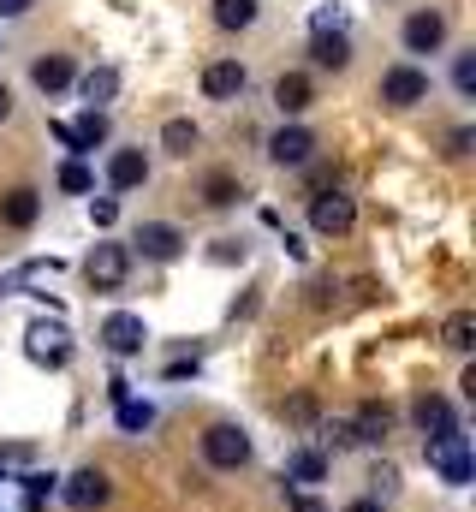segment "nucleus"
I'll return each instance as SVG.
<instances>
[{"instance_id":"nucleus-32","label":"nucleus","mask_w":476,"mask_h":512,"mask_svg":"<svg viewBox=\"0 0 476 512\" xmlns=\"http://www.w3.org/2000/svg\"><path fill=\"white\" fill-rule=\"evenodd\" d=\"M369 483H375V501H393V495H399V471H393V465H375Z\"/></svg>"},{"instance_id":"nucleus-36","label":"nucleus","mask_w":476,"mask_h":512,"mask_svg":"<svg viewBox=\"0 0 476 512\" xmlns=\"http://www.w3.org/2000/svg\"><path fill=\"white\" fill-rule=\"evenodd\" d=\"M215 262H244V245H238V239H215Z\"/></svg>"},{"instance_id":"nucleus-34","label":"nucleus","mask_w":476,"mask_h":512,"mask_svg":"<svg viewBox=\"0 0 476 512\" xmlns=\"http://www.w3.org/2000/svg\"><path fill=\"white\" fill-rule=\"evenodd\" d=\"M471 143H476V131H471V126L447 131V155H453V161H465V155H471Z\"/></svg>"},{"instance_id":"nucleus-38","label":"nucleus","mask_w":476,"mask_h":512,"mask_svg":"<svg viewBox=\"0 0 476 512\" xmlns=\"http://www.w3.org/2000/svg\"><path fill=\"white\" fill-rule=\"evenodd\" d=\"M108 399H114V405H119V399H131V382H125V376H114V382H108Z\"/></svg>"},{"instance_id":"nucleus-15","label":"nucleus","mask_w":476,"mask_h":512,"mask_svg":"<svg viewBox=\"0 0 476 512\" xmlns=\"http://www.w3.org/2000/svg\"><path fill=\"white\" fill-rule=\"evenodd\" d=\"M310 60L322 72H346L352 66V36L346 30H310Z\"/></svg>"},{"instance_id":"nucleus-20","label":"nucleus","mask_w":476,"mask_h":512,"mask_svg":"<svg viewBox=\"0 0 476 512\" xmlns=\"http://www.w3.org/2000/svg\"><path fill=\"white\" fill-rule=\"evenodd\" d=\"M286 483H328V459H322V447H298L292 459H286Z\"/></svg>"},{"instance_id":"nucleus-29","label":"nucleus","mask_w":476,"mask_h":512,"mask_svg":"<svg viewBox=\"0 0 476 512\" xmlns=\"http://www.w3.org/2000/svg\"><path fill=\"white\" fill-rule=\"evenodd\" d=\"M72 137H78V149L90 155L96 143H108V114H96V108H84V120L72 126Z\"/></svg>"},{"instance_id":"nucleus-35","label":"nucleus","mask_w":476,"mask_h":512,"mask_svg":"<svg viewBox=\"0 0 476 512\" xmlns=\"http://www.w3.org/2000/svg\"><path fill=\"white\" fill-rule=\"evenodd\" d=\"M48 131H54V143H60V149H72V155L84 161V149H78V137H72V126H66V120H48Z\"/></svg>"},{"instance_id":"nucleus-21","label":"nucleus","mask_w":476,"mask_h":512,"mask_svg":"<svg viewBox=\"0 0 476 512\" xmlns=\"http://www.w3.org/2000/svg\"><path fill=\"white\" fill-rule=\"evenodd\" d=\"M197 143H203V131H197V120H185V114H173V120L161 126V149H167V155H179V161H185Z\"/></svg>"},{"instance_id":"nucleus-27","label":"nucleus","mask_w":476,"mask_h":512,"mask_svg":"<svg viewBox=\"0 0 476 512\" xmlns=\"http://www.w3.org/2000/svg\"><path fill=\"white\" fill-rule=\"evenodd\" d=\"M18 483H24V512H42V501L60 489V477H54V471H30V477H18Z\"/></svg>"},{"instance_id":"nucleus-2","label":"nucleus","mask_w":476,"mask_h":512,"mask_svg":"<svg viewBox=\"0 0 476 512\" xmlns=\"http://www.w3.org/2000/svg\"><path fill=\"white\" fill-rule=\"evenodd\" d=\"M24 358L42 364V370H66V364H72V334H66V322H30V328H24Z\"/></svg>"},{"instance_id":"nucleus-4","label":"nucleus","mask_w":476,"mask_h":512,"mask_svg":"<svg viewBox=\"0 0 476 512\" xmlns=\"http://www.w3.org/2000/svg\"><path fill=\"white\" fill-rule=\"evenodd\" d=\"M203 465H215V471L250 465V435H244L238 423H209V429H203Z\"/></svg>"},{"instance_id":"nucleus-9","label":"nucleus","mask_w":476,"mask_h":512,"mask_svg":"<svg viewBox=\"0 0 476 512\" xmlns=\"http://www.w3.org/2000/svg\"><path fill=\"white\" fill-rule=\"evenodd\" d=\"M399 42H405V54H435V48L447 42V18H441L435 6H417V12L405 18Z\"/></svg>"},{"instance_id":"nucleus-16","label":"nucleus","mask_w":476,"mask_h":512,"mask_svg":"<svg viewBox=\"0 0 476 512\" xmlns=\"http://www.w3.org/2000/svg\"><path fill=\"white\" fill-rule=\"evenodd\" d=\"M149 179V155L143 149H114L108 155V191H137Z\"/></svg>"},{"instance_id":"nucleus-23","label":"nucleus","mask_w":476,"mask_h":512,"mask_svg":"<svg viewBox=\"0 0 476 512\" xmlns=\"http://www.w3.org/2000/svg\"><path fill=\"white\" fill-rule=\"evenodd\" d=\"M209 6H215V24L221 30H250L256 12H262V0H209Z\"/></svg>"},{"instance_id":"nucleus-10","label":"nucleus","mask_w":476,"mask_h":512,"mask_svg":"<svg viewBox=\"0 0 476 512\" xmlns=\"http://www.w3.org/2000/svg\"><path fill=\"white\" fill-rule=\"evenodd\" d=\"M102 346H108L114 358H137V352L149 346V328H143V316H131V310H114V316L102 322Z\"/></svg>"},{"instance_id":"nucleus-22","label":"nucleus","mask_w":476,"mask_h":512,"mask_svg":"<svg viewBox=\"0 0 476 512\" xmlns=\"http://www.w3.org/2000/svg\"><path fill=\"white\" fill-rule=\"evenodd\" d=\"M352 429H357V441H387V429H393V405L369 399V405L352 417Z\"/></svg>"},{"instance_id":"nucleus-19","label":"nucleus","mask_w":476,"mask_h":512,"mask_svg":"<svg viewBox=\"0 0 476 512\" xmlns=\"http://www.w3.org/2000/svg\"><path fill=\"white\" fill-rule=\"evenodd\" d=\"M417 429H423V441H429V435L459 429V417H453V405H447L441 393H423V399H417Z\"/></svg>"},{"instance_id":"nucleus-8","label":"nucleus","mask_w":476,"mask_h":512,"mask_svg":"<svg viewBox=\"0 0 476 512\" xmlns=\"http://www.w3.org/2000/svg\"><path fill=\"white\" fill-rule=\"evenodd\" d=\"M310 155H316V131L298 126V120H286V126L268 137V161H274V167H304Z\"/></svg>"},{"instance_id":"nucleus-39","label":"nucleus","mask_w":476,"mask_h":512,"mask_svg":"<svg viewBox=\"0 0 476 512\" xmlns=\"http://www.w3.org/2000/svg\"><path fill=\"white\" fill-rule=\"evenodd\" d=\"M12 120V90H6V78H0V126Z\"/></svg>"},{"instance_id":"nucleus-24","label":"nucleus","mask_w":476,"mask_h":512,"mask_svg":"<svg viewBox=\"0 0 476 512\" xmlns=\"http://www.w3.org/2000/svg\"><path fill=\"white\" fill-rule=\"evenodd\" d=\"M54 185H60V191H72V197H90V191H96V173H90L78 155H66V161H60V173H54Z\"/></svg>"},{"instance_id":"nucleus-26","label":"nucleus","mask_w":476,"mask_h":512,"mask_svg":"<svg viewBox=\"0 0 476 512\" xmlns=\"http://www.w3.org/2000/svg\"><path fill=\"white\" fill-rule=\"evenodd\" d=\"M114 417H119V429H125V435H143V429L155 423V405H149V399H119Z\"/></svg>"},{"instance_id":"nucleus-31","label":"nucleus","mask_w":476,"mask_h":512,"mask_svg":"<svg viewBox=\"0 0 476 512\" xmlns=\"http://www.w3.org/2000/svg\"><path fill=\"white\" fill-rule=\"evenodd\" d=\"M322 447H334V453H346V447H357V429L346 423V417H334V423H322Z\"/></svg>"},{"instance_id":"nucleus-33","label":"nucleus","mask_w":476,"mask_h":512,"mask_svg":"<svg viewBox=\"0 0 476 512\" xmlns=\"http://www.w3.org/2000/svg\"><path fill=\"white\" fill-rule=\"evenodd\" d=\"M90 221H96V227L108 233V227L119 221V197H90Z\"/></svg>"},{"instance_id":"nucleus-11","label":"nucleus","mask_w":476,"mask_h":512,"mask_svg":"<svg viewBox=\"0 0 476 512\" xmlns=\"http://www.w3.org/2000/svg\"><path fill=\"white\" fill-rule=\"evenodd\" d=\"M60 501L72 512H96L102 501H108V477L96 471V465H84V471H72L66 483H60Z\"/></svg>"},{"instance_id":"nucleus-3","label":"nucleus","mask_w":476,"mask_h":512,"mask_svg":"<svg viewBox=\"0 0 476 512\" xmlns=\"http://www.w3.org/2000/svg\"><path fill=\"white\" fill-rule=\"evenodd\" d=\"M375 96H381L387 108H417V102H429V72H423V66H411V60H399V66H387V72H381Z\"/></svg>"},{"instance_id":"nucleus-5","label":"nucleus","mask_w":476,"mask_h":512,"mask_svg":"<svg viewBox=\"0 0 476 512\" xmlns=\"http://www.w3.org/2000/svg\"><path fill=\"white\" fill-rule=\"evenodd\" d=\"M310 227H316L322 239H346L357 227V203L346 191H316V197H310Z\"/></svg>"},{"instance_id":"nucleus-37","label":"nucleus","mask_w":476,"mask_h":512,"mask_svg":"<svg viewBox=\"0 0 476 512\" xmlns=\"http://www.w3.org/2000/svg\"><path fill=\"white\" fill-rule=\"evenodd\" d=\"M30 6H36V0H0V18H24Z\"/></svg>"},{"instance_id":"nucleus-40","label":"nucleus","mask_w":476,"mask_h":512,"mask_svg":"<svg viewBox=\"0 0 476 512\" xmlns=\"http://www.w3.org/2000/svg\"><path fill=\"white\" fill-rule=\"evenodd\" d=\"M346 512H381V501H352Z\"/></svg>"},{"instance_id":"nucleus-7","label":"nucleus","mask_w":476,"mask_h":512,"mask_svg":"<svg viewBox=\"0 0 476 512\" xmlns=\"http://www.w3.org/2000/svg\"><path fill=\"white\" fill-rule=\"evenodd\" d=\"M250 90V66L238 60V54H227V60H209L203 66V96L209 102H238Z\"/></svg>"},{"instance_id":"nucleus-14","label":"nucleus","mask_w":476,"mask_h":512,"mask_svg":"<svg viewBox=\"0 0 476 512\" xmlns=\"http://www.w3.org/2000/svg\"><path fill=\"white\" fill-rule=\"evenodd\" d=\"M131 245H137V251L149 256V262H173V256L185 251V233H179L173 221H143Z\"/></svg>"},{"instance_id":"nucleus-30","label":"nucleus","mask_w":476,"mask_h":512,"mask_svg":"<svg viewBox=\"0 0 476 512\" xmlns=\"http://www.w3.org/2000/svg\"><path fill=\"white\" fill-rule=\"evenodd\" d=\"M453 90H459L465 102H476V54H459V60H453Z\"/></svg>"},{"instance_id":"nucleus-25","label":"nucleus","mask_w":476,"mask_h":512,"mask_svg":"<svg viewBox=\"0 0 476 512\" xmlns=\"http://www.w3.org/2000/svg\"><path fill=\"white\" fill-rule=\"evenodd\" d=\"M238 197H244V185H238L233 173H209V179H203V203H209V209H233Z\"/></svg>"},{"instance_id":"nucleus-28","label":"nucleus","mask_w":476,"mask_h":512,"mask_svg":"<svg viewBox=\"0 0 476 512\" xmlns=\"http://www.w3.org/2000/svg\"><path fill=\"white\" fill-rule=\"evenodd\" d=\"M441 340H447L453 352H471V346H476V316H471V310H459V316H447V328H441Z\"/></svg>"},{"instance_id":"nucleus-41","label":"nucleus","mask_w":476,"mask_h":512,"mask_svg":"<svg viewBox=\"0 0 476 512\" xmlns=\"http://www.w3.org/2000/svg\"><path fill=\"white\" fill-rule=\"evenodd\" d=\"M298 512H322V501H310V495H298Z\"/></svg>"},{"instance_id":"nucleus-13","label":"nucleus","mask_w":476,"mask_h":512,"mask_svg":"<svg viewBox=\"0 0 476 512\" xmlns=\"http://www.w3.org/2000/svg\"><path fill=\"white\" fill-rule=\"evenodd\" d=\"M36 215H42V191H36V185H12V191L0 197V227L30 233V227H36Z\"/></svg>"},{"instance_id":"nucleus-6","label":"nucleus","mask_w":476,"mask_h":512,"mask_svg":"<svg viewBox=\"0 0 476 512\" xmlns=\"http://www.w3.org/2000/svg\"><path fill=\"white\" fill-rule=\"evenodd\" d=\"M125 274H131V251L114 245V239H102L96 251L84 256V280H90L96 292H119V286H125Z\"/></svg>"},{"instance_id":"nucleus-12","label":"nucleus","mask_w":476,"mask_h":512,"mask_svg":"<svg viewBox=\"0 0 476 512\" xmlns=\"http://www.w3.org/2000/svg\"><path fill=\"white\" fill-rule=\"evenodd\" d=\"M310 102H316V84H310V72H280V78H274V108H280V120H298V114H310Z\"/></svg>"},{"instance_id":"nucleus-1","label":"nucleus","mask_w":476,"mask_h":512,"mask_svg":"<svg viewBox=\"0 0 476 512\" xmlns=\"http://www.w3.org/2000/svg\"><path fill=\"white\" fill-rule=\"evenodd\" d=\"M423 459H429V471H435L447 489H465V483H471V435H465V429L429 435V441H423Z\"/></svg>"},{"instance_id":"nucleus-17","label":"nucleus","mask_w":476,"mask_h":512,"mask_svg":"<svg viewBox=\"0 0 476 512\" xmlns=\"http://www.w3.org/2000/svg\"><path fill=\"white\" fill-rule=\"evenodd\" d=\"M78 96H84V108L108 114V102L119 96V66H90V72L78 78Z\"/></svg>"},{"instance_id":"nucleus-18","label":"nucleus","mask_w":476,"mask_h":512,"mask_svg":"<svg viewBox=\"0 0 476 512\" xmlns=\"http://www.w3.org/2000/svg\"><path fill=\"white\" fill-rule=\"evenodd\" d=\"M78 78V66H72V54H42L36 66H30V84L42 90V96H60L66 84Z\"/></svg>"}]
</instances>
